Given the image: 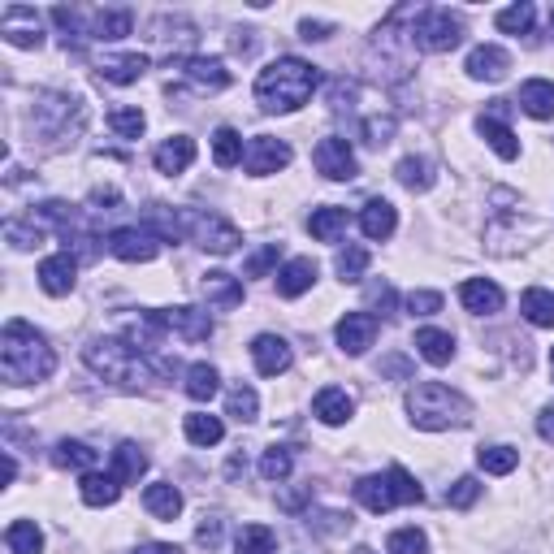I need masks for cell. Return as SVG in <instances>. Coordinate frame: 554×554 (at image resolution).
<instances>
[{"instance_id": "obj_1", "label": "cell", "mask_w": 554, "mask_h": 554, "mask_svg": "<svg viewBox=\"0 0 554 554\" xmlns=\"http://www.w3.org/2000/svg\"><path fill=\"white\" fill-rule=\"evenodd\" d=\"M52 368H57V355H52L48 338L35 325H26L22 316H13L0 334V373H5V381L9 386H31V381H48Z\"/></svg>"}, {"instance_id": "obj_2", "label": "cell", "mask_w": 554, "mask_h": 554, "mask_svg": "<svg viewBox=\"0 0 554 554\" xmlns=\"http://www.w3.org/2000/svg\"><path fill=\"white\" fill-rule=\"evenodd\" d=\"M321 87V70L303 57H277L256 74V104L265 113H295Z\"/></svg>"}, {"instance_id": "obj_3", "label": "cell", "mask_w": 554, "mask_h": 554, "mask_svg": "<svg viewBox=\"0 0 554 554\" xmlns=\"http://www.w3.org/2000/svg\"><path fill=\"white\" fill-rule=\"evenodd\" d=\"M83 360L91 373L113 381V386H143V381H152V377L174 373L169 360H152V355H143L139 347H130L126 338H96L83 351Z\"/></svg>"}, {"instance_id": "obj_4", "label": "cell", "mask_w": 554, "mask_h": 554, "mask_svg": "<svg viewBox=\"0 0 554 554\" xmlns=\"http://www.w3.org/2000/svg\"><path fill=\"white\" fill-rule=\"evenodd\" d=\"M407 416L416 420V429H451V425H468L472 407L464 394H455L451 386H442V381H420V386L407 390Z\"/></svg>"}, {"instance_id": "obj_5", "label": "cell", "mask_w": 554, "mask_h": 554, "mask_svg": "<svg viewBox=\"0 0 554 554\" xmlns=\"http://www.w3.org/2000/svg\"><path fill=\"white\" fill-rule=\"evenodd\" d=\"M355 498H360L373 516H386V511L399 507V503H420L425 490H420L416 477L407 468H390V472H381V477L355 481Z\"/></svg>"}, {"instance_id": "obj_6", "label": "cell", "mask_w": 554, "mask_h": 554, "mask_svg": "<svg viewBox=\"0 0 554 554\" xmlns=\"http://www.w3.org/2000/svg\"><path fill=\"white\" fill-rule=\"evenodd\" d=\"M178 234L182 239H191L195 247H204V252L213 256H230L234 247H239V230L230 226V221H221L217 213H200V208H182L178 213Z\"/></svg>"}, {"instance_id": "obj_7", "label": "cell", "mask_w": 554, "mask_h": 554, "mask_svg": "<svg viewBox=\"0 0 554 554\" xmlns=\"http://www.w3.org/2000/svg\"><path fill=\"white\" fill-rule=\"evenodd\" d=\"M35 130L44 139H70L83 130V104H78L74 96H61V91H44V96L35 100Z\"/></svg>"}, {"instance_id": "obj_8", "label": "cell", "mask_w": 554, "mask_h": 554, "mask_svg": "<svg viewBox=\"0 0 554 554\" xmlns=\"http://www.w3.org/2000/svg\"><path fill=\"white\" fill-rule=\"evenodd\" d=\"M464 39V22L451 9H416L412 18V44L425 52H451Z\"/></svg>"}, {"instance_id": "obj_9", "label": "cell", "mask_w": 554, "mask_h": 554, "mask_svg": "<svg viewBox=\"0 0 554 554\" xmlns=\"http://www.w3.org/2000/svg\"><path fill=\"white\" fill-rule=\"evenodd\" d=\"M161 234L152 226H122L109 234V252L117 260H126V265H148V260L161 256Z\"/></svg>"}, {"instance_id": "obj_10", "label": "cell", "mask_w": 554, "mask_h": 554, "mask_svg": "<svg viewBox=\"0 0 554 554\" xmlns=\"http://www.w3.org/2000/svg\"><path fill=\"white\" fill-rule=\"evenodd\" d=\"M312 165H316V174H325L329 182H351V178H360V161H355L351 143L342 139V135H329V139L316 143Z\"/></svg>"}, {"instance_id": "obj_11", "label": "cell", "mask_w": 554, "mask_h": 554, "mask_svg": "<svg viewBox=\"0 0 554 554\" xmlns=\"http://www.w3.org/2000/svg\"><path fill=\"white\" fill-rule=\"evenodd\" d=\"M0 35H5L13 48L44 44V26H39V13L31 5H5V13H0Z\"/></svg>"}, {"instance_id": "obj_12", "label": "cell", "mask_w": 554, "mask_h": 554, "mask_svg": "<svg viewBox=\"0 0 554 554\" xmlns=\"http://www.w3.org/2000/svg\"><path fill=\"white\" fill-rule=\"evenodd\" d=\"M178 70L195 91H200V96H217V91L230 87V70H226V61H221V57H182Z\"/></svg>"}, {"instance_id": "obj_13", "label": "cell", "mask_w": 554, "mask_h": 554, "mask_svg": "<svg viewBox=\"0 0 554 554\" xmlns=\"http://www.w3.org/2000/svg\"><path fill=\"white\" fill-rule=\"evenodd\" d=\"M243 165H247V174L269 178V174H277V169L290 165V143L286 139H273V135H256L252 143H247Z\"/></svg>"}, {"instance_id": "obj_14", "label": "cell", "mask_w": 554, "mask_h": 554, "mask_svg": "<svg viewBox=\"0 0 554 554\" xmlns=\"http://www.w3.org/2000/svg\"><path fill=\"white\" fill-rule=\"evenodd\" d=\"M334 334H338V347L347 355H364L377 342V316L373 312H347Z\"/></svg>"}, {"instance_id": "obj_15", "label": "cell", "mask_w": 554, "mask_h": 554, "mask_svg": "<svg viewBox=\"0 0 554 554\" xmlns=\"http://www.w3.org/2000/svg\"><path fill=\"white\" fill-rule=\"evenodd\" d=\"M252 360H256V373H260V377H282L286 368L295 364V351H290L286 338L260 334V338L252 342Z\"/></svg>"}, {"instance_id": "obj_16", "label": "cell", "mask_w": 554, "mask_h": 554, "mask_svg": "<svg viewBox=\"0 0 554 554\" xmlns=\"http://www.w3.org/2000/svg\"><path fill=\"white\" fill-rule=\"evenodd\" d=\"M200 290H204V299H208V312H234L243 303V282L239 277H230V273H204L200 277Z\"/></svg>"}, {"instance_id": "obj_17", "label": "cell", "mask_w": 554, "mask_h": 554, "mask_svg": "<svg viewBox=\"0 0 554 554\" xmlns=\"http://www.w3.org/2000/svg\"><path fill=\"white\" fill-rule=\"evenodd\" d=\"M74 273H78V256L74 252H57V256H48L44 265H39V286L48 290V295H70L74 290Z\"/></svg>"}, {"instance_id": "obj_18", "label": "cell", "mask_w": 554, "mask_h": 554, "mask_svg": "<svg viewBox=\"0 0 554 554\" xmlns=\"http://www.w3.org/2000/svg\"><path fill=\"white\" fill-rule=\"evenodd\" d=\"M459 303L477 316H494V312H503V286L485 282V277H468V282L459 286Z\"/></svg>"}, {"instance_id": "obj_19", "label": "cell", "mask_w": 554, "mask_h": 554, "mask_svg": "<svg viewBox=\"0 0 554 554\" xmlns=\"http://www.w3.org/2000/svg\"><path fill=\"white\" fill-rule=\"evenodd\" d=\"M100 74L109 78V83H117V87L139 83V78L148 74V57H143V52H104V57H100Z\"/></svg>"}, {"instance_id": "obj_20", "label": "cell", "mask_w": 554, "mask_h": 554, "mask_svg": "<svg viewBox=\"0 0 554 554\" xmlns=\"http://www.w3.org/2000/svg\"><path fill=\"white\" fill-rule=\"evenodd\" d=\"M464 70L472 74V78H481V83H498V78H507V70H511V57L498 44H481V48H472L468 52V65Z\"/></svg>"}, {"instance_id": "obj_21", "label": "cell", "mask_w": 554, "mask_h": 554, "mask_svg": "<svg viewBox=\"0 0 554 554\" xmlns=\"http://www.w3.org/2000/svg\"><path fill=\"white\" fill-rule=\"evenodd\" d=\"M156 169H161V174H187V169L195 165V139H187V135H174V139H165L161 148H156Z\"/></svg>"}, {"instance_id": "obj_22", "label": "cell", "mask_w": 554, "mask_h": 554, "mask_svg": "<svg viewBox=\"0 0 554 554\" xmlns=\"http://www.w3.org/2000/svg\"><path fill=\"white\" fill-rule=\"evenodd\" d=\"M312 412L321 425H347L351 412H355V399L347 390H338V386H325L321 394L312 399Z\"/></svg>"}, {"instance_id": "obj_23", "label": "cell", "mask_w": 554, "mask_h": 554, "mask_svg": "<svg viewBox=\"0 0 554 554\" xmlns=\"http://www.w3.org/2000/svg\"><path fill=\"white\" fill-rule=\"evenodd\" d=\"M165 325L178 329L187 342H208V334H213V316L200 312V308H187V303H182V308H169Z\"/></svg>"}, {"instance_id": "obj_24", "label": "cell", "mask_w": 554, "mask_h": 554, "mask_svg": "<svg viewBox=\"0 0 554 554\" xmlns=\"http://www.w3.org/2000/svg\"><path fill=\"white\" fill-rule=\"evenodd\" d=\"M394 226H399V213H394V204H390V200H381V195H377V200H368V204H364V213H360V230H364L373 243L390 239Z\"/></svg>"}, {"instance_id": "obj_25", "label": "cell", "mask_w": 554, "mask_h": 554, "mask_svg": "<svg viewBox=\"0 0 554 554\" xmlns=\"http://www.w3.org/2000/svg\"><path fill=\"white\" fill-rule=\"evenodd\" d=\"M520 109L537 117V122H550L554 117V83L550 78H529V83L520 87Z\"/></svg>"}, {"instance_id": "obj_26", "label": "cell", "mask_w": 554, "mask_h": 554, "mask_svg": "<svg viewBox=\"0 0 554 554\" xmlns=\"http://www.w3.org/2000/svg\"><path fill=\"white\" fill-rule=\"evenodd\" d=\"M312 282H316V260L299 256V260H290V265L277 273V295H282V299H299L303 290H312Z\"/></svg>"}, {"instance_id": "obj_27", "label": "cell", "mask_w": 554, "mask_h": 554, "mask_svg": "<svg viewBox=\"0 0 554 554\" xmlns=\"http://www.w3.org/2000/svg\"><path fill=\"white\" fill-rule=\"evenodd\" d=\"M78 494H83L87 507H113L117 498H122V481H117L113 472H87Z\"/></svg>"}, {"instance_id": "obj_28", "label": "cell", "mask_w": 554, "mask_h": 554, "mask_svg": "<svg viewBox=\"0 0 554 554\" xmlns=\"http://www.w3.org/2000/svg\"><path fill=\"white\" fill-rule=\"evenodd\" d=\"M143 511H148L152 520H178L182 516V494L174 490V485L156 481L143 490Z\"/></svg>"}, {"instance_id": "obj_29", "label": "cell", "mask_w": 554, "mask_h": 554, "mask_svg": "<svg viewBox=\"0 0 554 554\" xmlns=\"http://www.w3.org/2000/svg\"><path fill=\"white\" fill-rule=\"evenodd\" d=\"M477 130H481V139L490 143L498 156H503V161H516V156H520V143H516V135H511V126H503L494 113H481L477 117Z\"/></svg>"}, {"instance_id": "obj_30", "label": "cell", "mask_w": 554, "mask_h": 554, "mask_svg": "<svg viewBox=\"0 0 554 554\" xmlns=\"http://www.w3.org/2000/svg\"><path fill=\"white\" fill-rule=\"evenodd\" d=\"M416 351L425 355L433 368H442L455 360V338L446 334V329H416Z\"/></svg>"}, {"instance_id": "obj_31", "label": "cell", "mask_w": 554, "mask_h": 554, "mask_svg": "<svg viewBox=\"0 0 554 554\" xmlns=\"http://www.w3.org/2000/svg\"><path fill=\"white\" fill-rule=\"evenodd\" d=\"M130 26H135V13L130 9H100V13H91V39H126L130 35Z\"/></svg>"}, {"instance_id": "obj_32", "label": "cell", "mask_w": 554, "mask_h": 554, "mask_svg": "<svg viewBox=\"0 0 554 554\" xmlns=\"http://www.w3.org/2000/svg\"><path fill=\"white\" fill-rule=\"evenodd\" d=\"M342 230H347V208H338V204L316 208V213L308 217V234L316 243H338Z\"/></svg>"}, {"instance_id": "obj_33", "label": "cell", "mask_w": 554, "mask_h": 554, "mask_svg": "<svg viewBox=\"0 0 554 554\" xmlns=\"http://www.w3.org/2000/svg\"><path fill=\"white\" fill-rule=\"evenodd\" d=\"M96 451H91L87 442H74V438H65L57 442V451H52V464H57L61 472H91L96 468Z\"/></svg>"}, {"instance_id": "obj_34", "label": "cell", "mask_w": 554, "mask_h": 554, "mask_svg": "<svg viewBox=\"0 0 554 554\" xmlns=\"http://www.w3.org/2000/svg\"><path fill=\"white\" fill-rule=\"evenodd\" d=\"M5 546L9 554H39L44 550V533H39L35 520H13L5 529Z\"/></svg>"}, {"instance_id": "obj_35", "label": "cell", "mask_w": 554, "mask_h": 554, "mask_svg": "<svg viewBox=\"0 0 554 554\" xmlns=\"http://www.w3.org/2000/svg\"><path fill=\"white\" fill-rule=\"evenodd\" d=\"M143 472H148V455H143L135 442H122V446H117V451H113V477L126 485V481H139Z\"/></svg>"}, {"instance_id": "obj_36", "label": "cell", "mask_w": 554, "mask_h": 554, "mask_svg": "<svg viewBox=\"0 0 554 554\" xmlns=\"http://www.w3.org/2000/svg\"><path fill=\"white\" fill-rule=\"evenodd\" d=\"M182 429H187V438L195 446H217L221 438H226V425H221L217 416H208V412H191L187 420H182Z\"/></svg>"}, {"instance_id": "obj_37", "label": "cell", "mask_w": 554, "mask_h": 554, "mask_svg": "<svg viewBox=\"0 0 554 554\" xmlns=\"http://www.w3.org/2000/svg\"><path fill=\"white\" fill-rule=\"evenodd\" d=\"M234 550L239 554H273L277 550V533L269 524H243L239 537H234Z\"/></svg>"}, {"instance_id": "obj_38", "label": "cell", "mask_w": 554, "mask_h": 554, "mask_svg": "<svg viewBox=\"0 0 554 554\" xmlns=\"http://www.w3.org/2000/svg\"><path fill=\"white\" fill-rule=\"evenodd\" d=\"M217 390H221V373L213 364H191L187 368V394L195 403H208Z\"/></svg>"}, {"instance_id": "obj_39", "label": "cell", "mask_w": 554, "mask_h": 554, "mask_svg": "<svg viewBox=\"0 0 554 554\" xmlns=\"http://www.w3.org/2000/svg\"><path fill=\"white\" fill-rule=\"evenodd\" d=\"M394 178H399L407 191H429L433 187V165L425 161V156H403L399 169H394Z\"/></svg>"}, {"instance_id": "obj_40", "label": "cell", "mask_w": 554, "mask_h": 554, "mask_svg": "<svg viewBox=\"0 0 554 554\" xmlns=\"http://www.w3.org/2000/svg\"><path fill=\"white\" fill-rule=\"evenodd\" d=\"M520 312L524 316H529V321L533 325H554V295H550V290H542V286H529V290H524V299H520Z\"/></svg>"}, {"instance_id": "obj_41", "label": "cell", "mask_w": 554, "mask_h": 554, "mask_svg": "<svg viewBox=\"0 0 554 554\" xmlns=\"http://www.w3.org/2000/svg\"><path fill=\"white\" fill-rule=\"evenodd\" d=\"M243 135H239V130H230V126H221L217 130V135H213V161L221 165V169H234V165H239L243 161Z\"/></svg>"}, {"instance_id": "obj_42", "label": "cell", "mask_w": 554, "mask_h": 554, "mask_svg": "<svg viewBox=\"0 0 554 554\" xmlns=\"http://www.w3.org/2000/svg\"><path fill=\"white\" fill-rule=\"evenodd\" d=\"M477 464H481V472H490V477H507V472H516V464H520V451H511V446H481Z\"/></svg>"}, {"instance_id": "obj_43", "label": "cell", "mask_w": 554, "mask_h": 554, "mask_svg": "<svg viewBox=\"0 0 554 554\" xmlns=\"http://www.w3.org/2000/svg\"><path fill=\"white\" fill-rule=\"evenodd\" d=\"M260 412V399H256V390L252 386H234L226 394V416H234L239 425H247V420H256Z\"/></svg>"}, {"instance_id": "obj_44", "label": "cell", "mask_w": 554, "mask_h": 554, "mask_svg": "<svg viewBox=\"0 0 554 554\" xmlns=\"http://www.w3.org/2000/svg\"><path fill=\"white\" fill-rule=\"evenodd\" d=\"M290 468H295V455H290V446H269L265 459H260V477H265V481H286Z\"/></svg>"}, {"instance_id": "obj_45", "label": "cell", "mask_w": 554, "mask_h": 554, "mask_svg": "<svg viewBox=\"0 0 554 554\" xmlns=\"http://www.w3.org/2000/svg\"><path fill=\"white\" fill-rule=\"evenodd\" d=\"M498 31H507V35H529L533 31V5H511L498 13Z\"/></svg>"}, {"instance_id": "obj_46", "label": "cell", "mask_w": 554, "mask_h": 554, "mask_svg": "<svg viewBox=\"0 0 554 554\" xmlns=\"http://www.w3.org/2000/svg\"><path fill=\"white\" fill-rule=\"evenodd\" d=\"M386 550L390 554H429V537L420 529H399V533H390Z\"/></svg>"}, {"instance_id": "obj_47", "label": "cell", "mask_w": 554, "mask_h": 554, "mask_svg": "<svg viewBox=\"0 0 554 554\" xmlns=\"http://www.w3.org/2000/svg\"><path fill=\"white\" fill-rule=\"evenodd\" d=\"M481 498V481L477 477H459L451 490H446V507H455V511H468L472 503Z\"/></svg>"}, {"instance_id": "obj_48", "label": "cell", "mask_w": 554, "mask_h": 554, "mask_svg": "<svg viewBox=\"0 0 554 554\" xmlns=\"http://www.w3.org/2000/svg\"><path fill=\"white\" fill-rule=\"evenodd\" d=\"M5 239L18 247V252H26V247H39V243H44L48 234H44V226H35V221H31V226H22V221H5Z\"/></svg>"}, {"instance_id": "obj_49", "label": "cell", "mask_w": 554, "mask_h": 554, "mask_svg": "<svg viewBox=\"0 0 554 554\" xmlns=\"http://www.w3.org/2000/svg\"><path fill=\"white\" fill-rule=\"evenodd\" d=\"M109 126H113L122 139H139L143 126H148V117H143L139 109H113V113H109Z\"/></svg>"}, {"instance_id": "obj_50", "label": "cell", "mask_w": 554, "mask_h": 554, "mask_svg": "<svg viewBox=\"0 0 554 554\" xmlns=\"http://www.w3.org/2000/svg\"><path fill=\"white\" fill-rule=\"evenodd\" d=\"M364 269H368L364 247H347V252H338V277H342V282H360Z\"/></svg>"}, {"instance_id": "obj_51", "label": "cell", "mask_w": 554, "mask_h": 554, "mask_svg": "<svg viewBox=\"0 0 554 554\" xmlns=\"http://www.w3.org/2000/svg\"><path fill=\"white\" fill-rule=\"evenodd\" d=\"M277 256H282V243H265V247H260V252H252V256H247L243 273H247V277H265V273L277 265Z\"/></svg>"}, {"instance_id": "obj_52", "label": "cell", "mask_w": 554, "mask_h": 554, "mask_svg": "<svg viewBox=\"0 0 554 554\" xmlns=\"http://www.w3.org/2000/svg\"><path fill=\"white\" fill-rule=\"evenodd\" d=\"M407 312H412V316L442 312V295H438V290H412V295H407Z\"/></svg>"}, {"instance_id": "obj_53", "label": "cell", "mask_w": 554, "mask_h": 554, "mask_svg": "<svg viewBox=\"0 0 554 554\" xmlns=\"http://www.w3.org/2000/svg\"><path fill=\"white\" fill-rule=\"evenodd\" d=\"M195 542L208 546V550H217L221 546V516H204L200 529H195Z\"/></svg>"}, {"instance_id": "obj_54", "label": "cell", "mask_w": 554, "mask_h": 554, "mask_svg": "<svg viewBox=\"0 0 554 554\" xmlns=\"http://www.w3.org/2000/svg\"><path fill=\"white\" fill-rule=\"evenodd\" d=\"M299 31H303V39H308V44H312V39L321 44V39L334 35V26H329V22H312V18H303V22H299Z\"/></svg>"}, {"instance_id": "obj_55", "label": "cell", "mask_w": 554, "mask_h": 554, "mask_svg": "<svg viewBox=\"0 0 554 554\" xmlns=\"http://www.w3.org/2000/svg\"><path fill=\"white\" fill-rule=\"evenodd\" d=\"M368 299H373L377 308H394V290H390L386 282H373V286H368Z\"/></svg>"}, {"instance_id": "obj_56", "label": "cell", "mask_w": 554, "mask_h": 554, "mask_svg": "<svg viewBox=\"0 0 554 554\" xmlns=\"http://www.w3.org/2000/svg\"><path fill=\"white\" fill-rule=\"evenodd\" d=\"M537 433H542L546 442H554V403L542 407V416H537Z\"/></svg>"}, {"instance_id": "obj_57", "label": "cell", "mask_w": 554, "mask_h": 554, "mask_svg": "<svg viewBox=\"0 0 554 554\" xmlns=\"http://www.w3.org/2000/svg\"><path fill=\"white\" fill-rule=\"evenodd\" d=\"M135 554H182L178 546H169V542H148V546H139Z\"/></svg>"}, {"instance_id": "obj_58", "label": "cell", "mask_w": 554, "mask_h": 554, "mask_svg": "<svg viewBox=\"0 0 554 554\" xmlns=\"http://www.w3.org/2000/svg\"><path fill=\"white\" fill-rule=\"evenodd\" d=\"M243 472H247V459H243V455H234L230 464H226V477H230V481H239Z\"/></svg>"}, {"instance_id": "obj_59", "label": "cell", "mask_w": 554, "mask_h": 554, "mask_svg": "<svg viewBox=\"0 0 554 554\" xmlns=\"http://www.w3.org/2000/svg\"><path fill=\"white\" fill-rule=\"evenodd\" d=\"M386 373H394V377H407V373H412V368H407V360H399V355H394V360L386 364Z\"/></svg>"}, {"instance_id": "obj_60", "label": "cell", "mask_w": 554, "mask_h": 554, "mask_svg": "<svg viewBox=\"0 0 554 554\" xmlns=\"http://www.w3.org/2000/svg\"><path fill=\"white\" fill-rule=\"evenodd\" d=\"M550 31H554V9H550Z\"/></svg>"}, {"instance_id": "obj_61", "label": "cell", "mask_w": 554, "mask_h": 554, "mask_svg": "<svg viewBox=\"0 0 554 554\" xmlns=\"http://www.w3.org/2000/svg\"><path fill=\"white\" fill-rule=\"evenodd\" d=\"M550 373H554V351H550Z\"/></svg>"}, {"instance_id": "obj_62", "label": "cell", "mask_w": 554, "mask_h": 554, "mask_svg": "<svg viewBox=\"0 0 554 554\" xmlns=\"http://www.w3.org/2000/svg\"><path fill=\"white\" fill-rule=\"evenodd\" d=\"M360 554H373V550H360Z\"/></svg>"}]
</instances>
